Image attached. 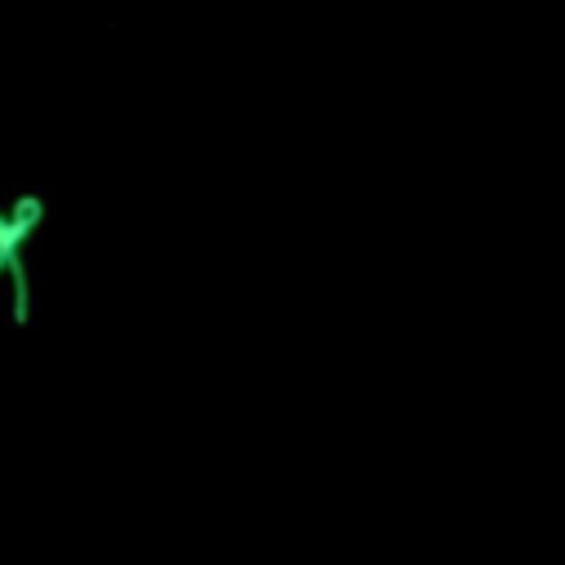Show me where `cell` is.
I'll return each instance as SVG.
<instances>
[{
    "instance_id": "cell-1",
    "label": "cell",
    "mask_w": 565,
    "mask_h": 565,
    "mask_svg": "<svg viewBox=\"0 0 565 565\" xmlns=\"http://www.w3.org/2000/svg\"><path fill=\"white\" fill-rule=\"evenodd\" d=\"M35 221H40V203H35V199H22L13 216H0V269L9 265V269L18 274V243H22V234H26ZM18 278H22V274H18Z\"/></svg>"
}]
</instances>
